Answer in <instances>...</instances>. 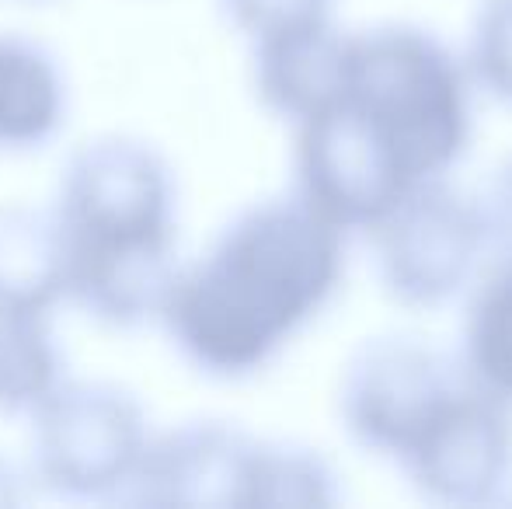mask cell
<instances>
[{
    "label": "cell",
    "mask_w": 512,
    "mask_h": 509,
    "mask_svg": "<svg viewBox=\"0 0 512 509\" xmlns=\"http://www.w3.org/2000/svg\"><path fill=\"white\" fill-rule=\"evenodd\" d=\"M220 7L248 42L335 21V0H220Z\"/></svg>",
    "instance_id": "2e32d148"
},
{
    "label": "cell",
    "mask_w": 512,
    "mask_h": 509,
    "mask_svg": "<svg viewBox=\"0 0 512 509\" xmlns=\"http://www.w3.org/2000/svg\"><path fill=\"white\" fill-rule=\"evenodd\" d=\"M28 485H32V475H21L11 461L0 457V506H11V503H25L28 499Z\"/></svg>",
    "instance_id": "ac0fdd59"
},
{
    "label": "cell",
    "mask_w": 512,
    "mask_h": 509,
    "mask_svg": "<svg viewBox=\"0 0 512 509\" xmlns=\"http://www.w3.org/2000/svg\"><path fill=\"white\" fill-rule=\"evenodd\" d=\"M345 238L293 189L262 199L182 265L161 328L199 374L244 381L328 307L342 283Z\"/></svg>",
    "instance_id": "6da1fadb"
},
{
    "label": "cell",
    "mask_w": 512,
    "mask_h": 509,
    "mask_svg": "<svg viewBox=\"0 0 512 509\" xmlns=\"http://www.w3.org/2000/svg\"><path fill=\"white\" fill-rule=\"evenodd\" d=\"M67 119V81L42 42L0 35V150L49 143Z\"/></svg>",
    "instance_id": "8fae6325"
},
{
    "label": "cell",
    "mask_w": 512,
    "mask_h": 509,
    "mask_svg": "<svg viewBox=\"0 0 512 509\" xmlns=\"http://www.w3.org/2000/svg\"><path fill=\"white\" fill-rule=\"evenodd\" d=\"M349 53L352 32H342L335 21L251 42L258 102L293 129L304 126L342 102Z\"/></svg>",
    "instance_id": "9c48e42d"
},
{
    "label": "cell",
    "mask_w": 512,
    "mask_h": 509,
    "mask_svg": "<svg viewBox=\"0 0 512 509\" xmlns=\"http://www.w3.org/2000/svg\"><path fill=\"white\" fill-rule=\"evenodd\" d=\"M70 293V248L53 206H0V318H53Z\"/></svg>",
    "instance_id": "30bf717a"
},
{
    "label": "cell",
    "mask_w": 512,
    "mask_h": 509,
    "mask_svg": "<svg viewBox=\"0 0 512 509\" xmlns=\"http://www.w3.org/2000/svg\"><path fill=\"white\" fill-rule=\"evenodd\" d=\"M464 297L460 367L474 387L512 408V258L492 255Z\"/></svg>",
    "instance_id": "7c38bea8"
},
{
    "label": "cell",
    "mask_w": 512,
    "mask_h": 509,
    "mask_svg": "<svg viewBox=\"0 0 512 509\" xmlns=\"http://www.w3.org/2000/svg\"><path fill=\"white\" fill-rule=\"evenodd\" d=\"M366 238L384 293L415 311L464 297L492 255L481 199L453 189L450 178L408 189Z\"/></svg>",
    "instance_id": "5b68a950"
},
{
    "label": "cell",
    "mask_w": 512,
    "mask_h": 509,
    "mask_svg": "<svg viewBox=\"0 0 512 509\" xmlns=\"http://www.w3.org/2000/svg\"><path fill=\"white\" fill-rule=\"evenodd\" d=\"M398 468L429 503H495L512 482V408L464 381Z\"/></svg>",
    "instance_id": "52a82bcc"
},
{
    "label": "cell",
    "mask_w": 512,
    "mask_h": 509,
    "mask_svg": "<svg viewBox=\"0 0 512 509\" xmlns=\"http://www.w3.org/2000/svg\"><path fill=\"white\" fill-rule=\"evenodd\" d=\"M258 440L230 422H182L150 436L126 503L251 509Z\"/></svg>",
    "instance_id": "ba28073f"
},
{
    "label": "cell",
    "mask_w": 512,
    "mask_h": 509,
    "mask_svg": "<svg viewBox=\"0 0 512 509\" xmlns=\"http://www.w3.org/2000/svg\"><path fill=\"white\" fill-rule=\"evenodd\" d=\"M67 377V353L53 321L0 318V415L28 419Z\"/></svg>",
    "instance_id": "4fadbf2b"
},
{
    "label": "cell",
    "mask_w": 512,
    "mask_h": 509,
    "mask_svg": "<svg viewBox=\"0 0 512 509\" xmlns=\"http://www.w3.org/2000/svg\"><path fill=\"white\" fill-rule=\"evenodd\" d=\"M481 199V213H485L488 227V248L492 255L512 258V161L499 168Z\"/></svg>",
    "instance_id": "e0dca14e"
},
{
    "label": "cell",
    "mask_w": 512,
    "mask_h": 509,
    "mask_svg": "<svg viewBox=\"0 0 512 509\" xmlns=\"http://www.w3.org/2000/svg\"><path fill=\"white\" fill-rule=\"evenodd\" d=\"M342 499L338 475L317 450L258 440L251 509H314Z\"/></svg>",
    "instance_id": "5bb4252c"
},
{
    "label": "cell",
    "mask_w": 512,
    "mask_h": 509,
    "mask_svg": "<svg viewBox=\"0 0 512 509\" xmlns=\"http://www.w3.org/2000/svg\"><path fill=\"white\" fill-rule=\"evenodd\" d=\"M467 74L474 88L512 105V0H485L467 39Z\"/></svg>",
    "instance_id": "9a60e30c"
},
{
    "label": "cell",
    "mask_w": 512,
    "mask_h": 509,
    "mask_svg": "<svg viewBox=\"0 0 512 509\" xmlns=\"http://www.w3.org/2000/svg\"><path fill=\"white\" fill-rule=\"evenodd\" d=\"M474 81L439 35L380 25L352 35L342 105L411 178H450L471 143Z\"/></svg>",
    "instance_id": "3957f363"
},
{
    "label": "cell",
    "mask_w": 512,
    "mask_h": 509,
    "mask_svg": "<svg viewBox=\"0 0 512 509\" xmlns=\"http://www.w3.org/2000/svg\"><path fill=\"white\" fill-rule=\"evenodd\" d=\"M175 206V175L150 143L84 140L63 161L53 203L70 248L67 304L108 328L161 325L182 272Z\"/></svg>",
    "instance_id": "7a4b0ae2"
},
{
    "label": "cell",
    "mask_w": 512,
    "mask_h": 509,
    "mask_svg": "<svg viewBox=\"0 0 512 509\" xmlns=\"http://www.w3.org/2000/svg\"><path fill=\"white\" fill-rule=\"evenodd\" d=\"M464 381L457 353H443L422 335H373L338 374V422L363 454L398 464Z\"/></svg>",
    "instance_id": "8992f818"
},
{
    "label": "cell",
    "mask_w": 512,
    "mask_h": 509,
    "mask_svg": "<svg viewBox=\"0 0 512 509\" xmlns=\"http://www.w3.org/2000/svg\"><path fill=\"white\" fill-rule=\"evenodd\" d=\"M150 436L147 412L126 387L67 377L28 415V475L60 499L126 503Z\"/></svg>",
    "instance_id": "277c9868"
}]
</instances>
